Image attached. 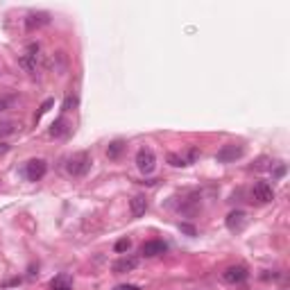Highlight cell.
I'll list each match as a JSON object with an SVG mask.
<instances>
[{
  "label": "cell",
  "mask_w": 290,
  "mask_h": 290,
  "mask_svg": "<svg viewBox=\"0 0 290 290\" xmlns=\"http://www.w3.org/2000/svg\"><path fill=\"white\" fill-rule=\"evenodd\" d=\"M245 154V148L243 145H236V143H229V145H222L215 154V161L218 163H234L236 159H240Z\"/></svg>",
  "instance_id": "cell-5"
},
{
  "label": "cell",
  "mask_w": 290,
  "mask_h": 290,
  "mask_svg": "<svg viewBox=\"0 0 290 290\" xmlns=\"http://www.w3.org/2000/svg\"><path fill=\"white\" fill-rule=\"evenodd\" d=\"M52 104H55V100H52V98H48L46 102H43L41 107H39V114H37V118H34L37 123H39V120H41V116H43V114H48V111H50V107H52Z\"/></svg>",
  "instance_id": "cell-20"
},
{
  "label": "cell",
  "mask_w": 290,
  "mask_h": 290,
  "mask_svg": "<svg viewBox=\"0 0 290 290\" xmlns=\"http://www.w3.org/2000/svg\"><path fill=\"white\" fill-rule=\"evenodd\" d=\"M252 197L259 204H270L274 200V188L268 182H256L252 188Z\"/></svg>",
  "instance_id": "cell-7"
},
{
  "label": "cell",
  "mask_w": 290,
  "mask_h": 290,
  "mask_svg": "<svg viewBox=\"0 0 290 290\" xmlns=\"http://www.w3.org/2000/svg\"><path fill=\"white\" fill-rule=\"evenodd\" d=\"M50 290H72L70 279L66 277V274H57V277L50 281Z\"/></svg>",
  "instance_id": "cell-15"
},
{
  "label": "cell",
  "mask_w": 290,
  "mask_h": 290,
  "mask_svg": "<svg viewBox=\"0 0 290 290\" xmlns=\"http://www.w3.org/2000/svg\"><path fill=\"white\" fill-rule=\"evenodd\" d=\"M247 277H249V272L245 265H231V268H227L225 272H222V279H225L227 283H243Z\"/></svg>",
  "instance_id": "cell-8"
},
{
  "label": "cell",
  "mask_w": 290,
  "mask_h": 290,
  "mask_svg": "<svg viewBox=\"0 0 290 290\" xmlns=\"http://www.w3.org/2000/svg\"><path fill=\"white\" fill-rule=\"evenodd\" d=\"M136 168L143 172V175L154 172V168H157V157H154V152L150 148H141L136 152Z\"/></svg>",
  "instance_id": "cell-6"
},
{
  "label": "cell",
  "mask_w": 290,
  "mask_h": 290,
  "mask_svg": "<svg viewBox=\"0 0 290 290\" xmlns=\"http://www.w3.org/2000/svg\"><path fill=\"white\" fill-rule=\"evenodd\" d=\"M114 290H141V288L134 286V283H120V286H116Z\"/></svg>",
  "instance_id": "cell-22"
},
{
  "label": "cell",
  "mask_w": 290,
  "mask_h": 290,
  "mask_svg": "<svg viewBox=\"0 0 290 290\" xmlns=\"http://www.w3.org/2000/svg\"><path fill=\"white\" fill-rule=\"evenodd\" d=\"M125 150V143L123 141H114L109 145V150H107V154H109V159H118V154Z\"/></svg>",
  "instance_id": "cell-19"
},
{
  "label": "cell",
  "mask_w": 290,
  "mask_h": 290,
  "mask_svg": "<svg viewBox=\"0 0 290 290\" xmlns=\"http://www.w3.org/2000/svg\"><path fill=\"white\" fill-rule=\"evenodd\" d=\"M16 95H12V93H7V95H0V111H7V109H12L14 104H16Z\"/></svg>",
  "instance_id": "cell-18"
},
{
  "label": "cell",
  "mask_w": 290,
  "mask_h": 290,
  "mask_svg": "<svg viewBox=\"0 0 290 290\" xmlns=\"http://www.w3.org/2000/svg\"><path fill=\"white\" fill-rule=\"evenodd\" d=\"M70 127H72V125L68 123V120H66L64 116H59V118H57L55 123L50 125V136H52V138H64V136H68V134H70Z\"/></svg>",
  "instance_id": "cell-13"
},
{
  "label": "cell",
  "mask_w": 290,
  "mask_h": 290,
  "mask_svg": "<svg viewBox=\"0 0 290 290\" xmlns=\"http://www.w3.org/2000/svg\"><path fill=\"white\" fill-rule=\"evenodd\" d=\"M46 172H48V163L43 159H32L23 168V175H25L27 182H41L46 177Z\"/></svg>",
  "instance_id": "cell-4"
},
{
  "label": "cell",
  "mask_w": 290,
  "mask_h": 290,
  "mask_svg": "<svg viewBox=\"0 0 290 290\" xmlns=\"http://www.w3.org/2000/svg\"><path fill=\"white\" fill-rule=\"evenodd\" d=\"M179 229H182V231H186V234H191V236H195V227L186 225V222H182V225H179Z\"/></svg>",
  "instance_id": "cell-23"
},
{
  "label": "cell",
  "mask_w": 290,
  "mask_h": 290,
  "mask_svg": "<svg viewBox=\"0 0 290 290\" xmlns=\"http://www.w3.org/2000/svg\"><path fill=\"white\" fill-rule=\"evenodd\" d=\"M245 225H247V213L245 211H231L227 215V229L229 231H240Z\"/></svg>",
  "instance_id": "cell-12"
},
{
  "label": "cell",
  "mask_w": 290,
  "mask_h": 290,
  "mask_svg": "<svg viewBox=\"0 0 290 290\" xmlns=\"http://www.w3.org/2000/svg\"><path fill=\"white\" fill-rule=\"evenodd\" d=\"M91 154L89 152H77L72 154L68 159V163H66V170H68V175L72 177H84L86 172L91 170Z\"/></svg>",
  "instance_id": "cell-1"
},
{
  "label": "cell",
  "mask_w": 290,
  "mask_h": 290,
  "mask_svg": "<svg viewBox=\"0 0 290 290\" xmlns=\"http://www.w3.org/2000/svg\"><path fill=\"white\" fill-rule=\"evenodd\" d=\"M136 268H138V256H120V259L111 265V270H114L116 274L132 272V270H136Z\"/></svg>",
  "instance_id": "cell-11"
},
{
  "label": "cell",
  "mask_w": 290,
  "mask_h": 290,
  "mask_svg": "<svg viewBox=\"0 0 290 290\" xmlns=\"http://www.w3.org/2000/svg\"><path fill=\"white\" fill-rule=\"evenodd\" d=\"M168 252V245L163 243V240H145V243L141 245V254L148 256V259H152V256H161Z\"/></svg>",
  "instance_id": "cell-10"
},
{
  "label": "cell",
  "mask_w": 290,
  "mask_h": 290,
  "mask_svg": "<svg viewBox=\"0 0 290 290\" xmlns=\"http://www.w3.org/2000/svg\"><path fill=\"white\" fill-rule=\"evenodd\" d=\"M200 148H188L184 154H177V152H170L168 154V163L175 168H186L191 166V163H195L197 159H200Z\"/></svg>",
  "instance_id": "cell-3"
},
{
  "label": "cell",
  "mask_w": 290,
  "mask_h": 290,
  "mask_svg": "<svg viewBox=\"0 0 290 290\" xmlns=\"http://www.w3.org/2000/svg\"><path fill=\"white\" fill-rule=\"evenodd\" d=\"M77 107H80V98L77 95H66L64 98V102H61V111H75Z\"/></svg>",
  "instance_id": "cell-16"
},
{
  "label": "cell",
  "mask_w": 290,
  "mask_h": 290,
  "mask_svg": "<svg viewBox=\"0 0 290 290\" xmlns=\"http://www.w3.org/2000/svg\"><path fill=\"white\" fill-rule=\"evenodd\" d=\"M129 247H132V243H129V238H120L118 243H116V252H127Z\"/></svg>",
  "instance_id": "cell-21"
},
{
  "label": "cell",
  "mask_w": 290,
  "mask_h": 290,
  "mask_svg": "<svg viewBox=\"0 0 290 290\" xmlns=\"http://www.w3.org/2000/svg\"><path fill=\"white\" fill-rule=\"evenodd\" d=\"M12 134H16V123H12V120H3V123H0V138L12 136Z\"/></svg>",
  "instance_id": "cell-17"
},
{
  "label": "cell",
  "mask_w": 290,
  "mask_h": 290,
  "mask_svg": "<svg viewBox=\"0 0 290 290\" xmlns=\"http://www.w3.org/2000/svg\"><path fill=\"white\" fill-rule=\"evenodd\" d=\"M145 211H148V197L134 195L132 200H129V213H132V218H141Z\"/></svg>",
  "instance_id": "cell-14"
},
{
  "label": "cell",
  "mask_w": 290,
  "mask_h": 290,
  "mask_svg": "<svg viewBox=\"0 0 290 290\" xmlns=\"http://www.w3.org/2000/svg\"><path fill=\"white\" fill-rule=\"evenodd\" d=\"M48 23H50V14L48 12H32V14H27V18H25V30L34 32L39 27L48 25Z\"/></svg>",
  "instance_id": "cell-9"
},
{
  "label": "cell",
  "mask_w": 290,
  "mask_h": 290,
  "mask_svg": "<svg viewBox=\"0 0 290 290\" xmlns=\"http://www.w3.org/2000/svg\"><path fill=\"white\" fill-rule=\"evenodd\" d=\"M39 52H41V46H39L37 41L27 43L25 52L18 57V66H21L25 72H30V75H32V72L37 70V64H39Z\"/></svg>",
  "instance_id": "cell-2"
},
{
  "label": "cell",
  "mask_w": 290,
  "mask_h": 290,
  "mask_svg": "<svg viewBox=\"0 0 290 290\" xmlns=\"http://www.w3.org/2000/svg\"><path fill=\"white\" fill-rule=\"evenodd\" d=\"M7 150H9V145H7V143H0V154H5Z\"/></svg>",
  "instance_id": "cell-24"
}]
</instances>
